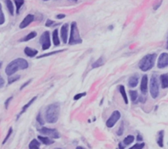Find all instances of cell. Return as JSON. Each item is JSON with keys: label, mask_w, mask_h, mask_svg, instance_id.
Returning <instances> with one entry per match:
<instances>
[{"label": "cell", "mask_w": 168, "mask_h": 149, "mask_svg": "<svg viewBox=\"0 0 168 149\" xmlns=\"http://www.w3.org/2000/svg\"><path fill=\"white\" fill-rule=\"evenodd\" d=\"M28 63L24 58H17L10 62L5 68V73L8 76H12L19 69H26L28 67Z\"/></svg>", "instance_id": "1"}, {"label": "cell", "mask_w": 168, "mask_h": 149, "mask_svg": "<svg viewBox=\"0 0 168 149\" xmlns=\"http://www.w3.org/2000/svg\"><path fill=\"white\" fill-rule=\"evenodd\" d=\"M60 104L58 103L50 104L45 110V118L46 121L50 124H55L58 120L60 115Z\"/></svg>", "instance_id": "2"}, {"label": "cell", "mask_w": 168, "mask_h": 149, "mask_svg": "<svg viewBox=\"0 0 168 149\" xmlns=\"http://www.w3.org/2000/svg\"><path fill=\"white\" fill-rule=\"evenodd\" d=\"M156 58V54H150L145 56L139 62V69L142 72H147V71L151 69L154 66Z\"/></svg>", "instance_id": "3"}, {"label": "cell", "mask_w": 168, "mask_h": 149, "mask_svg": "<svg viewBox=\"0 0 168 149\" xmlns=\"http://www.w3.org/2000/svg\"><path fill=\"white\" fill-rule=\"evenodd\" d=\"M82 42V39L80 35V31L77 26V24L76 22H72L71 24V31H70V36L68 41V44L70 45L80 44Z\"/></svg>", "instance_id": "4"}, {"label": "cell", "mask_w": 168, "mask_h": 149, "mask_svg": "<svg viewBox=\"0 0 168 149\" xmlns=\"http://www.w3.org/2000/svg\"><path fill=\"white\" fill-rule=\"evenodd\" d=\"M150 93L153 99H156L159 95V83L156 74H153L150 81Z\"/></svg>", "instance_id": "5"}, {"label": "cell", "mask_w": 168, "mask_h": 149, "mask_svg": "<svg viewBox=\"0 0 168 149\" xmlns=\"http://www.w3.org/2000/svg\"><path fill=\"white\" fill-rule=\"evenodd\" d=\"M40 42L41 45L42 49L44 51L47 50L51 47V39H50V34L48 31H44L41 34L40 38Z\"/></svg>", "instance_id": "6"}, {"label": "cell", "mask_w": 168, "mask_h": 149, "mask_svg": "<svg viewBox=\"0 0 168 149\" xmlns=\"http://www.w3.org/2000/svg\"><path fill=\"white\" fill-rule=\"evenodd\" d=\"M38 131H39L41 133L45 135V136H47L51 138H53V139H58V138H60L61 137L60 133H59L58 131L55 129L48 128V127H44Z\"/></svg>", "instance_id": "7"}, {"label": "cell", "mask_w": 168, "mask_h": 149, "mask_svg": "<svg viewBox=\"0 0 168 149\" xmlns=\"http://www.w3.org/2000/svg\"><path fill=\"white\" fill-rule=\"evenodd\" d=\"M120 117H121V114L120 111H114L106 121V126L108 127H110V128L112 127L115 125L116 123L120 120Z\"/></svg>", "instance_id": "8"}, {"label": "cell", "mask_w": 168, "mask_h": 149, "mask_svg": "<svg viewBox=\"0 0 168 149\" xmlns=\"http://www.w3.org/2000/svg\"><path fill=\"white\" fill-rule=\"evenodd\" d=\"M157 66L160 69L165 68L168 66V53L164 52L160 54L158 60Z\"/></svg>", "instance_id": "9"}, {"label": "cell", "mask_w": 168, "mask_h": 149, "mask_svg": "<svg viewBox=\"0 0 168 149\" xmlns=\"http://www.w3.org/2000/svg\"><path fill=\"white\" fill-rule=\"evenodd\" d=\"M34 19V16L33 15H31V14H29V15H28L25 18H24L23 20L22 21V22L20 24L19 28L20 29H24V28L28 26L29 25L33 22Z\"/></svg>", "instance_id": "10"}, {"label": "cell", "mask_w": 168, "mask_h": 149, "mask_svg": "<svg viewBox=\"0 0 168 149\" xmlns=\"http://www.w3.org/2000/svg\"><path fill=\"white\" fill-rule=\"evenodd\" d=\"M68 24H64L61 27V39L64 43H66L68 41Z\"/></svg>", "instance_id": "11"}, {"label": "cell", "mask_w": 168, "mask_h": 149, "mask_svg": "<svg viewBox=\"0 0 168 149\" xmlns=\"http://www.w3.org/2000/svg\"><path fill=\"white\" fill-rule=\"evenodd\" d=\"M141 91L142 94H146L148 90V76L146 74L143 75L142 77L141 83Z\"/></svg>", "instance_id": "12"}, {"label": "cell", "mask_w": 168, "mask_h": 149, "mask_svg": "<svg viewBox=\"0 0 168 149\" xmlns=\"http://www.w3.org/2000/svg\"><path fill=\"white\" fill-rule=\"evenodd\" d=\"M139 83V76L137 74H134L129 79L128 86L131 88H135Z\"/></svg>", "instance_id": "13"}, {"label": "cell", "mask_w": 168, "mask_h": 149, "mask_svg": "<svg viewBox=\"0 0 168 149\" xmlns=\"http://www.w3.org/2000/svg\"><path fill=\"white\" fill-rule=\"evenodd\" d=\"M160 81L162 88H168V73L162 74L160 76Z\"/></svg>", "instance_id": "14"}, {"label": "cell", "mask_w": 168, "mask_h": 149, "mask_svg": "<svg viewBox=\"0 0 168 149\" xmlns=\"http://www.w3.org/2000/svg\"><path fill=\"white\" fill-rule=\"evenodd\" d=\"M24 53H25V54L27 56H28V57L32 58L37 55L38 51L37 50L28 47H26L25 48H24Z\"/></svg>", "instance_id": "15"}, {"label": "cell", "mask_w": 168, "mask_h": 149, "mask_svg": "<svg viewBox=\"0 0 168 149\" xmlns=\"http://www.w3.org/2000/svg\"><path fill=\"white\" fill-rule=\"evenodd\" d=\"M36 99H37V96H35L34 98H33L32 99H31V100H30V101H29L28 103H27V104H26L25 105H24V107H22V111H20V112L19 113V115H18V116H17V119H18V118H19V116H20V115H22L23 114V113H24V112H25V111H26V110H27L28 109V107H30V105H31L32 104H33V103L34 102V101H35V100H36Z\"/></svg>", "instance_id": "16"}, {"label": "cell", "mask_w": 168, "mask_h": 149, "mask_svg": "<svg viewBox=\"0 0 168 149\" xmlns=\"http://www.w3.org/2000/svg\"><path fill=\"white\" fill-rule=\"evenodd\" d=\"M52 42H53L55 46H58L60 45V40L58 38V32L57 29H55L52 32Z\"/></svg>", "instance_id": "17"}, {"label": "cell", "mask_w": 168, "mask_h": 149, "mask_svg": "<svg viewBox=\"0 0 168 149\" xmlns=\"http://www.w3.org/2000/svg\"><path fill=\"white\" fill-rule=\"evenodd\" d=\"M164 131L161 130L158 133V137L157 143L160 147H164Z\"/></svg>", "instance_id": "18"}, {"label": "cell", "mask_w": 168, "mask_h": 149, "mask_svg": "<svg viewBox=\"0 0 168 149\" xmlns=\"http://www.w3.org/2000/svg\"><path fill=\"white\" fill-rule=\"evenodd\" d=\"M5 3L6 4L7 8H8L9 13L10 14V15L13 16L14 11H15V10H14V6H13L12 1H10V0H5Z\"/></svg>", "instance_id": "19"}, {"label": "cell", "mask_w": 168, "mask_h": 149, "mask_svg": "<svg viewBox=\"0 0 168 149\" xmlns=\"http://www.w3.org/2000/svg\"><path fill=\"white\" fill-rule=\"evenodd\" d=\"M37 36V33L36 31H32L30 34H28L27 35H26L25 37H24L23 39L20 40V41L22 42H26V41H28L31 39H32L35 38Z\"/></svg>", "instance_id": "20"}, {"label": "cell", "mask_w": 168, "mask_h": 149, "mask_svg": "<svg viewBox=\"0 0 168 149\" xmlns=\"http://www.w3.org/2000/svg\"><path fill=\"white\" fill-rule=\"evenodd\" d=\"M38 139H40V141L42 143H44L45 145H50L54 143L53 141L46 137H43V136H38Z\"/></svg>", "instance_id": "21"}, {"label": "cell", "mask_w": 168, "mask_h": 149, "mask_svg": "<svg viewBox=\"0 0 168 149\" xmlns=\"http://www.w3.org/2000/svg\"><path fill=\"white\" fill-rule=\"evenodd\" d=\"M104 59L103 57H100L98 59L97 61L94 62L92 64V67L93 68H97V67H99L100 66H102L104 64Z\"/></svg>", "instance_id": "22"}, {"label": "cell", "mask_w": 168, "mask_h": 149, "mask_svg": "<svg viewBox=\"0 0 168 149\" xmlns=\"http://www.w3.org/2000/svg\"><path fill=\"white\" fill-rule=\"evenodd\" d=\"M40 143L36 139H34L29 144V149H40Z\"/></svg>", "instance_id": "23"}, {"label": "cell", "mask_w": 168, "mask_h": 149, "mask_svg": "<svg viewBox=\"0 0 168 149\" xmlns=\"http://www.w3.org/2000/svg\"><path fill=\"white\" fill-rule=\"evenodd\" d=\"M120 92L121 95H122V97H123L124 100L125 101V104H128V96H127V94H126V92L125 90V87L123 85H121L120 86Z\"/></svg>", "instance_id": "24"}, {"label": "cell", "mask_w": 168, "mask_h": 149, "mask_svg": "<svg viewBox=\"0 0 168 149\" xmlns=\"http://www.w3.org/2000/svg\"><path fill=\"white\" fill-rule=\"evenodd\" d=\"M135 140V137L134 136H131V135H129V136L126 137L124 140V143L125 145H129L131 144Z\"/></svg>", "instance_id": "25"}, {"label": "cell", "mask_w": 168, "mask_h": 149, "mask_svg": "<svg viewBox=\"0 0 168 149\" xmlns=\"http://www.w3.org/2000/svg\"><path fill=\"white\" fill-rule=\"evenodd\" d=\"M66 51V49H64V50H60V51H53V52H49V53H46V54H42V55H41L40 56H38V57H37V58H41L47 57V56H51V55L57 54V53L61 52H63V51Z\"/></svg>", "instance_id": "26"}, {"label": "cell", "mask_w": 168, "mask_h": 149, "mask_svg": "<svg viewBox=\"0 0 168 149\" xmlns=\"http://www.w3.org/2000/svg\"><path fill=\"white\" fill-rule=\"evenodd\" d=\"M15 3L16 5V13L19 14L20 9L24 4V0H15Z\"/></svg>", "instance_id": "27"}, {"label": "cell", "mask_w": 168, "mask_h": 149, "mask_svg": "<svg viewBox=\"0 0 168 149\" xmlns=\"http://www.w3.org/2000/svg\"><path fill=\"white\" fill-rule=\"evenodd\" d=\"M129 95H130L131 99L133 102H134L138 98V93L135 90H130L129 91Z\"/></svg>", "instance_id": "28"}, {"label": "cell", "mask_w": 168, "mask_h": 149, "mask_svg": "<svg viewBox=\"0 0 168 149\" xmlns=\"http://www.w3.org/2000/svg\"><path fill=\"white\" fill-rule=\"evenodd\" d=\"M20 75L10 76V77H9V79H8V83H9V84H12L13 83L16 82V81H17L18 80H19L20 79Z\"/></svg>", "instance_id": "29"}, {"label": "cell", "mask_w": 168, "mask_h": 149, "mask_svg": "<svg viewBox=\"0 0 168 149\" xmlns=\"http://www.w3.org/2000/svg\"><path fill=\"white\" fill-rule=\"evenodd\" d=\"M145 145V143H136V144L134 145L133 147H131V148H129V149H142L143 148H144Z\"/></svg>", "instance_id": "30"}, {"label": "cell", "mask_w": 168, "mask_h": 149, "mask_svg": "<svg viewBox=\"0 0 168 149\" xmlns=\"http://www.w3.org/2000/svg\"><path fill=\"white\" fill-rule=\"evenodd\" d=\"M12 132H13V129H12V127H10L9 130V131H8V135H7V136L5 137V138L4 139V140H3V145H4V144L6 143V142L8 141V140L9 139V137H10V135H11Z\"/></svg>", "instance_id": "31"}, {"label": "cell", "mask_w": 168, "mask_h": 149, "mask_svg": "<svg viewBox=\"0 0 168 149\" xmlns=\"http://www.w3.org/2000/svg\"><path fill=\"white\" fill-rule=\"evenodd\" d=\"M124 123L123 122H122V124L120 125V127H119V130L118 131V136H122V134H123L124 133Z\"/></svg>", "instance_id": "32"}, {"label": "cell", "mask_w": 168, "mask_h": 149, "mask_svg": "<svg viewBox=\"0 0 168 149\" xmlns=\"http://www.w3.org/2000/svg\"><path fill=\"white\" fill-rule=\"evenodd\" d=\"M86 95V92H83V93L78 94H76L74 97V100H78V99H81L82 97L85 96Z\"/></svg>", "instance_id": "33"}, {"label": "cell", "mask_w": 168, "mask_h": 149, "mask_svg": "<svg viewBox=\"0 0 168 149\" xmlns=\"http://www.w3.org/2000/svg\"><path fill=\"white\" fill-rule=\"evenodd\" d=\"M36 120L38 123H40V125H44V121L41 118V113L40 112L39 114H38L36 116Z\"/></svg>", "instance_id": "34"}, {"label": "cell", "mask_w": 168, "mask_h": 149, "mask_svg": "<svg viewBox=\"0 0 168 149\" xmlns=\"http://www.w3.org/2000/svg\"><path fill=\"white\" fill-rule=\"evenodd\" d=\"M162 0H160V1H158L157 2V3H156V4L154 5V10H157L161 6V4H162Z\"/></svg>", "instance_id": "35"}, {"label": "cell", "mask_w": 168, "mask_h": 149, "mask_svg": "<svg viewBox=\"0 0 168 149\" xmlns=\"http://www.w3.org/2000/svg\"><path fill=\"white\" fill-rule=\"evenodd\" d=\"M5 18H4V15H3V10L2 9H1V19H0V25H3V23L5 22Z\"/></svg>", "instance_id": "36"}, {"label": "cell", "mask_w": 168, "mask_h": 149, "mask_svg": "<svg viewBox=\"0 0 168 149\" xmlns=\"http://www.w3.org/2000/svg\"><path fill=\"white\" fill-rule=\"evenodd\" d=\"M55 23L54 21H52L50 19H48L47 21H46V23H45V26H46L47 27H50L51 26H52V24H53Z\"/></svg>", "instance_id": "37"}, {"label": "cell", "mask_w": 168, "mask_h": 149, "mask_svg": "<svg viewBox=\"0 0 168 149\" xmlns=\"http://www.w3.org/2000/svg\"><path fill=\"white\" fill-rule=\"evenodd\" d=\"M13 99V97H10V98H9L5 101V105L6 109H8V106H9V104H10V101H11V99Z\"/></svg>", "instance_id": "38"}, {"label": "cell", "mask_w": 168, "mask_h": 149, "mask_svg": "<svg viewBox=\"0 0 168 149\" xmlns=\"http://www.w3.org/2000/svg\"><path fill=\"white\" fill-rule=\"evenodd\" d=\"M31 81H32V80H28L27 82H26L25 83H24V84L22 85V86L20 87V90H22L24 88H25L26 86H28V85L29 84V83L31 82Z\"/></svg>", "instance_id": "39"}, {"label": "cell", "mask_w": 168, "mask_h": 149, "mask_svg": "<svg viewBox=\"0 0 168 149\" xmlns=\"http://www.w3.org/2000/svg\"><path fill=\"white\" fill-rule=\"evenodd\" d=\"M66 15H64V14H59V15H57V16H56V18L58 19H64V18H65Z\"/></svg>", "instance_id": "40"}, {"label": "cell", "mask_w": 168, "mask_h": 149, "mask_svg": "<svg viewBox=\"0 0 168 149\" xmlns=\"http://www.w3.org/2000/svg\"><path fill=\"white\" fill-rule=\"evenodd\" d=\"M3 84H4V80H3V77L0 78V87L2 88L3 86Z\"/></svg>", "instance_id": "41"}, {"label": "cell", "mask_w": 168, "mask_h": 149, "mask_svg": "<svg viewBox=\"0 0 168 149\" xmlns=\"http://www.w3.org/2000/svg\"><path fill=\"white\" fill-rule=\"evenodd\" d=\"M137 141H142V137L141 136V135H138V136H137Z\"/></svg>", "instance_id": "42"}, {"label": "cell", "mask_w": 168, "mask_h": 149, "mask_svg": "<svg viewBox=\"0 0 168 149\" xmlns=\"http://www.w3.org/2000/svg\"><path fill=\"white\" fill-rule=\"evenodd\" d=\"M119 148H120V149H124L125 148V147L123 146V145H122V143H119Z\"/></svg>", "instance_id": "43"}, {"label": "cell", "mask_w": 168, "mask_h": 149, "mask_svg": "<svg viewBox=\"0 0 168 149\" xmlns=\"http://www.w3.org/2000/svg\"><path fill=\"white\" fill-rule=\"evenodd\" d=\"M76 149H86V148L82 147H78L76 148Z\"/></svg>", "instance_id": "44"}, {"label": "cell", "mask_w": 168, "mask_h": 149, "mask_svg": "<svg viewBox=\"0 0 168 149\" xmlns=\"http://www.w3.org/2000/svg\"><path fill=\"white\" fill-rule=\"evenodd\" d=\"M167 44H166V48L168 50V35H167Z\"/></svg>", "instance_id": "45"}, {"label": "cell", "mask_w": 168, "mask_h": 149, "mask_svg": "<svg viewBox=\"0 0 168 149\" xmlns=\"http://www.w3.org/2000/svg\"><path fill=\"white\" fill-rule=\"evenodd\" d=\"M70 1H77L78 0H70Z\"/></svg>", "instance_id": "46"}, {"label": "cell", "mask_w": 168, "mask_h": 149, "mask_svg": "<svg viewBox=\"0 0 168 149\" xmlns=\"http://www.w3.org/2000/svg\"><path fill=\"white\" fill-rule=\"evenodd\" d=\"M44 1H48V0H44Z\"/></svg>", "instance_id": "47"}, {"label": "cell", "mask_w": 168, "mask_h": 149, "mask_svg": "<svg viewBox=\"0 0 168 149\" xmlns=\"http://www.w3.org/2000/svg\"><path fill=\"white\" fill-rule=\"evenodd\" d=\"M56 149H62V148H56Z\"/></svg>", "instance_id": "48"}]
</instances>
